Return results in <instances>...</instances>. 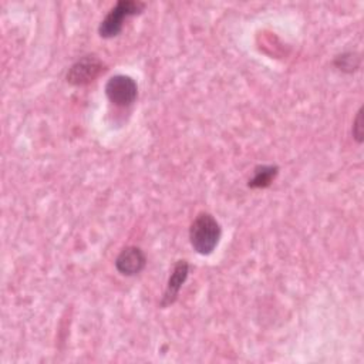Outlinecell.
I'll use <instances>...</instances> for the list:
<instances>
[{"instance_id": "cell-1", "label": "cell", "mask_w": 364, "mask_h": 364, "mask_svg": "<svg viewBox=\"0 0 364 364\" xmlns=\"http://www.w3.org/2000/svg\"><path fill=\"white\" fill-rule=\"evenodd\" d=\"M222 230L210 213H199L189 228V240L199 255H210L219 243Z\"/></svg>"}, {"instance_id": "cell-2", "label": "cell", "mask_w": 364, "mask_h": 364, "mask_svg": "<svg viewBox=\"0 0 364 364\" xmlns=\"http://www.w3.org/2000/svg\"><path fill=\"white\" fill-rule=\"evenodd\" d=\"M144 9V3L134 0H121L118 1L109 13L104 17L98 27V33L101 37L109 38L115 37L122 30V23L128 16L138 14Z\"/></svg>"}, {"instance_id": "cell-3", "label": "cell", "mask_w": 364, "mask_h": 364, "mask_svg": "<svg viewBox=\"0 0 364 364\" xmlns=\"http://www.w3.org/2000/svg\"><path fill=\"white\" fill-rule=\"evenodd\" d=\"M105 94L114 105L128 107L135 101L138 95V87L135 80L129 75L117 74L107 81Z\"/></svg>"}, {"instance_id": "cell-4", "label": "cell", "mask_w": 364, "mask_h": 364, "mask_svg": "<svg viewBox=\"0 0 364 364\" xmlns=\"http://www.w3.org/2000/svg\"><path fill=\"white\" fill-rule=\"evenodd\" d=\"M100 58L95 55H85L75 61L68 73H67V81L73 85H85L91 82L104 68Z\"/></svg>"}, {"instance_id": "cell-5", "label": "cell", "mask_w": 364, "mask_h": 364, "mask_svg": "<svg viewBox=\"0 0 364 364\" xmlns=\"http://www.w3.org/2000/svg\"><path fill=\"white\" fill-rule=\"evenodd\" d=\"M145 253L136 246H128L122 249L115 259V267L124 276L138 274L145 267Z\"/></svg>"}, {"instance_id": "cell-6", "label": "cell", "mask_w": 364, "mask_h": 364, "mask_svg": "<svg viewBox=\"0 0 364 364\" xmlns=\"http://www.w3.org/2000/svg\"><path fill=\"white\" fill-rule=\"evenodd\" d=\"M188 272H189V264H188L186 260H178L175 263V266L172 269V273L168 279L165 293H164L162 300H161L162 307H166V306L172 304L176 300L178 293H179L182 284L185 283V280L188 277Z\"/></svg>"}, {"instance_id": "cell-7", "label": "cell", "mask_w": 364, "mask_h": 364, "mask_svg": "<svg viewBox=\"0 0 364 364\" xmlns=\"http://www.w3.org/2000/svg\"><path fill=\"white\" fill-rule=\"evenodd\" d=\"M279 168L276 165H262L256 168L253 178L249 181L250 188H266L276 178Z\"/></svg>"}, {"instance_id": "cell-8", "label": "cell", "mask_w": 364, "mask_h": 364, "mask_svg": "<svg viewBox=\"0 0 364 364\" xmlns=\"http://www.w3.org/2000/svg\"><path fill=\"white\" fill-rule=\"evenodd\" d=\"M360 57L354 53H344L336 58V65L343 71H354L358 68Z\"/></svg>"}, {"instance_id": "cell-9", "label": "cell", "mask_w": 364, "mask_h": 364, "mask_svg": "<svg viewBox=\"0 0 364 364\" xmlns=\"http://www.w3.org/2000/svg\"><path fill=\"white\" fill-rule=\"evenodd\" d=\"M363 134V108H360L353 122V136L357 139V142H361Z\"/></svg>"}]
</instances>
